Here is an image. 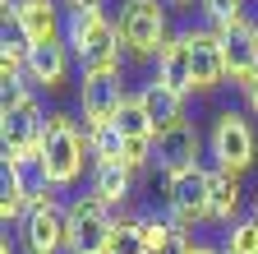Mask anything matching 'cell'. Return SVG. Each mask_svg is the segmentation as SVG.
<instances>
[{
    "label": "cell",
    "instance_id": "obj_16",
    "mask_svg": "<svg viewBox=\"0 0 258 254\" xmlns=\"http://www.w3.org/2000/svg\"><path fill=\"white\" fill-rule=\"evenodd\" d=\"M208 204H212V222H217V227H235L240 213H244V185H240V176L208 167Z\"/></svg>",
    "mask_w": 258,
    "mask_h": 254
},
{
    "label": "cell",
    "instance_id": "obj_21",
    "mask_svg": "<svg viewBox=\"0 0 258 254\" xmlns=\"http://www.w3.org/2000/svg\"><path fill=\"white\" fill-rule=\"evenodd\" d=\"M106 254H152L139 227V213H115V231H111V249Z\"/></svg>",
    "mask_w": 258,
    "mask_h": 254
},
{
    "label": "cell",
    "instance_id": "obj_27",
    "mask_svg": "<svg viewBox=\"0 0 258 254\" xmlns=\"http://www.w3.org/2000/svg\"><path fill=\"white\" fill-rule=\"evenodd\" d=\"M88 5H102V0H64V10H88Z\"/></svg>",
    "mask_w": 258,
    "mask_h": 254
},
{
    "label": "cell",
    "instance_id": "obj_31",
    "mask_svg": "<svg viewBox=\"0 0 258 254\" xmlns=\"http://www.w3.org/2000/svg\"><path fill=\"white\" fill-rule=\"evenodd\" d=\"M166 5H171V10H180V5H194V0H166Z\"/></svg>",
    "mask_w": 258,
    "mask_h": 254
},
{
    "label": "cell",
    "instance_id": "obj_29",
    "mask_svg": "<svg viewBox=\"0 0 258 254\" xmlns=\"http://www.w3.org/2000/svg\"><path fill=\"white\" fill-rule=\"evenodd\" d=\"M249 222H258V194H253V204H249Z\"/></svg>",
    "mask_w": 258,
    "mask_h": 254
},
{
    "label": "cell",
    "instance_id": "obj_18",
    "mask_svg": "<svg viewBox=\"0 0 258 254\" xmlns=\"http://www.w3.org/2000/svg\"><path fill=\"white\" fill-rule=\"evenodd\" d=\"M32 185H37V176H28V171H19V167H0V217H5V227L28 217V208H32Z\"/></svg>",
    "mask_w": 258,
    "mask_h": 254
},
{
    "label": "cell",
    "instance_id": "obj_19",
    "mask_svg": "<svg viewBox=\"0 0 258 254\" xmlns=\"http://www.w3.org/2000/svg\"><path fill=\"white\" fill-rule=\"evenodd\" d=\"M157 79L166 83V88H175L180 97L194 92V60H189V42L180 33L161 46V56H157Z\"/></svg>",
    "mask_w": 258,
    "mask_h": 254
},
{
    "label": "cell",
    "instance_id": "obj_23",
    "mask_svg": "<svg viewBox=\"0 0 258 254\" xmlns=\"http://www.w3.org/2000/svg\"><path fill=\"white\" fill-rule=\"evenodd\" d=\"M88 153H92V162H120V153H124V139L115 125H102V130H88Z\"/></svg>",
    "mask_w": 258,
    "mask_h": 254
},
{
    "label": "cell",
    "instance_id": "obj_7",
    "mask_svg": "<svg viewBox=\"0 0 258 254\" xmlns=\"http://www.w3.org/2000/svg\"><path fill=\"white\" fill-rule=\"evenodd\" d=\"M115 231V208H106L97 194H74L70 199V240L64 254H106Z\"/></svg>",
    "mask_w": 258,
    "mask_h": 254
},
{
    "label": "cell",
    "instance_id": "obj_1",
    "mask_svg": "<svg viewBox=\"0 0 258 254\" xmlns=\"http://www.w3.org/2000/svg\"><path fill=\"white\" fill-rule=\"evenodd\" d=\"M64 46L79 60L83 74L97 70H124V46H120V28L106 14V5H88V10H64Z\"/></svg>",
    "mask_w": 258,
    "mask_h": 254
},
{
    "label": "cell",
    "instance_id": "obj_12",
    "mask_svg": "<svg viewBox=\"0 0 258 254\" xmlns=\"http://www.w3.org/2000/svg\"><path fill=\"white\" fill-rule=\"evenodd\" d=\"M180 37L189 42V60H194V92H212L221 88L226 79V51H221V37L217 28L199 23V28H180Z\"/></svg>",
    "mask_w": 258,
    "mask_h": 254
},
{
    "label": "cell",
    "instance_id": "obj_13",
    "mask_svg": "<svg viewBox=\"0 0 258 254\" xmlns=\"http://www.w3.org/2000/svg\"><path fill=\"white\" fill-rule=\"evenodd\" d=\"M221 51H226V74L231 83H244L258 74V19H240L231 28H221Z\"/></svg>",
    "mask_w": 258,
    "mask_h": 254
},
{
    "label": "cell",
    "instance_id": "obj_2",
    "mask_svg": "<svg viewBox=\"0 0 258 254\" xmlns=\"http://www.w3.org/2000/svg\"><path fill=\"white\" fill-rule=\"evenodd\" d=\"M92 162V153H88V130H79V120L70 111H51L46 120V143H42V157H37V176L42 185L51 189H70L83 167Z\"/></svg>",
    "mask_w": 258,
    "mask_h": 254
},
{
    "label": "cell",
    "instance_id": "obj_5",
    "mask_svg": "<svg viewBox=\"0 0 258 254\" xmlns=\"http://www.w3.org/2000/svg\"><path fill=\"white\" fill-rule=\"evenodd\" d=\"M46 111L37 97H28L19 107H0V143H5V162L19 171H37V157L46 143Z\"/></svg>",
    "mask_w": 258,
    "mask_h": 254
},
{
    "label": "cell",
    "instance_id": "obj_9",
    "mask_svg": "<svg viewBox=\"0 0 258 254\" xmlns=\"http://www.w3.org/2000/svg\"><path fill=\"white\" fill-rule=\"evenodd\" d=\"M0 10L28 46L64 42V0H0Z\"/></svg>",
    "mask_w": 258,
    "mask_h": 254
},
{
    "label": "cell",
    "instance_id": "obj_11",
    "mask_svg": "<svg viewBox=\"0 0 258 254\" xmlns=\"http://www.w3.org/2000/svg\"><path fill=\"white\" fill-rule=\"evenodd\" d=\"M129 97L124 88V70H97L79 79V111H83V130H102V125H115L120 107Z\"/></svg>",
    "mask_w": 258,
    "mask_h": 254
},
{
    "label": "cell",
    "instance_id": "obj_25",
    "mask_svg": "<svg viewBox=\"0 0 258 254\" xmlns=\"http://www.w3.org/2000/svg\"><path fill=\"white\" fill-rule=\"evenodd\" d=\"M235 88H240L244 111H253V116H258V74H253V79H244V83H235Z\"/></svg>",
    "mask_w": 258,
    "mask_h": 254
},
{
    "label": "cell",
    "instance_id": "obj_26",
    "mask_svg": "<svg viewBox=\"0 0 258 254\" xmlns=\"http://www.w3.org/2000/svg\"><path fill=\"white\" fill-rule=\"evenodd\" d=\"M194 249H199V240H194L189 231H180V236H175L166 249H161V254H194Z\"/></svg>",
    "mask_w": 258,
    "mask_h": 254
},
{
    "label": "cell",
    "instance_id": "obj_15",
    "mask_svg": "<svg viewBox=\"0 0 258 254\" xmlns=\"http://www.w3.org/2000/svg\"><path fill=\"white\" fill-rule=\"evenodd\" d=\"M134 171H129L124 162H92V180H88V194H97L106 208L124 213V204L134 199Z\"/></svg>",
    "mask_w": 258,
    "mask_h": 254
},
{
    "label": "cell",
    "instance_id": "obj_24",
    "mask_svg": "<svg viewBox=\"0 0 258 254\" xmlns=\"http://www.w3.org/2000/svg\"><path fill=\"white\" fill-rule=\"evenodd\" d=\"M221 254H258V222L240 217L235 227H226V236H221Z\"/></svg>",
    "mask_w": 258,
    "mask_h": 254
},
{
    "label": "cell",
    "instance_id": "obj_20",
    "mask_svg": "<svg viewBox=\"0 0 258 254\" xmlns=\"http://www.w3.org/2000/svg\"><path fill=\"white\" fill-rule=\"evenodd\" d=\"M115 130H120L124 143H148V139H157V125L148 120L139 92H129V97H124V107H120V116H115Z\"/></svg>",
    "mask_w": 258,
    "mask_h": 254
},
{
    "label": "cell",
    "instance_id": "obj_14",
    "mask_svg": "<svg viewBox=\"0 0 258 254\" xmlns=\"http://www.w3.org/2000/svg\"><path fill=\"white\" fill-rule=\"evenodd\" d=\"M70 65H74L70 46L51 42V46H28L23 74H28V83L37 88V92H55V88H64V79H70Z\"/></svg>",
    "mask_w": 258,
    "mask_h": 254
},
{
    "label": "cell",
    "instance_id": "obj_10",
    "mask_svg": "<svg viewBox=\"0 0 258 254\" xmlns=\"http://www.w3.org/2000/svg\"><path fill=\"white\" fill-rule=\"evenodd\" d=\"M203 130L194 120H180L171 125V130H157L152 139V171H161V180L166 176H180V171H194V167H203Z\"/></svg>",
    "mask_w": 258,
    "mask_h": 254
},
{
    "label": "cell",
    "instance_id": "obj_17",
    "mask_svg": "<svg viewBox=\"0 0 258 254\" xmlns=\"http://www.w3.org/2000/svg\"><path fill=\"white\" fill-rule=\"evenodd\" d=\"M134 92H139V102H143V111H148V120L157 125V130H171V125L184 120V97H180L175 88H166L157 74L148 83H139Z\"/></svg>",
    "mask_w": 258,
    "mask_h": 254
},
{
    "label": "cell",
    "instance_id": "obj_4",
    "mask_svg": "<svg viewBox=\"0 0 258 254\" xmlns=\"http://www.w3.org/2000/svg\"><path fill=\"white\" fill-rule=\"evenodd\" d=\"M115 28H120V46L129 60H157L161 46L175 37L166 0H120Z\"/></svg>",
    "mask_w": 258,
    "mask_h": 254
},
{
    "label": "cell",
    "instance_id": "obj_30",
    "mask_svg": "<svg viewBox=\"0 0 258 254\" xmlns=\"http://www.w3.org/2000/svg\"><path fill=\"white\" fill-rule=\"evenodd\" d=\"M0 254H19V249H14V245H10V236H5V245H0Z\"/></svg>",
    "mask_w": 258,
    "mask_h": 254
},
{
    "label": "cell",
    "instance_id": "obj_22",
    "mask_svg": "<svg viewBox=\"0 0 258 254\" xmlns=\"http://www.w3.org/2000/svg\"><path fill=\"white\" fill-rule=\"evenodd\" d=\"M199 10H203V23L208 28H231V23H240V19H249L244 14V0H199Z\"/></svg>",
    "mask_w": 258,
    "mask_h": 254
},
{
    "label": "cell",
    "instance_id": "obj_28",
    "mask_svg": "<svg viewBox=\"0 0 258 254\" xmlns=\"http://www.w3.org/2000/svg\"><path fill=\"white\" fill-rule=\"evenodd\" d=\"M194 254H221V245H203V240H199V249H194Z\"/></svg>",
    "mask_w": 258,
    "mask_h": 254
},
{
    "label": "cell",
    "instance_id": "obj_6",
    "mask_svg": "<svg viewBox=\"0 0 258 254\" xmlns=\"http://www.w3.org/2000/svg\"><path fill=\"white\" fill-rule=\"evenodd\" d=\"M208 157L217 171H235L244 176L258 162V139H253V125L244 120V111H221L208 130Z\"/></svg>",
    "mask_w": 258,
    "mask_h": 254
},
{
    "label": "cell",
    "instance_id": "obj_8",
    "mask_svg": "<svg viewBox=\"0 0 258 254\" xmlns=\"http://www.w3.org/2000/svg\"><path fill=\"white\" fill-rule=\"evenodd\" d=\"M166 217L175 222L180 231H194V227H208L212 222V204H208V167H194V171H180V176H166Z\"/></svg>",
    "mask_w": 258,
    "mask_h": 254
},
{
    "label": "cell",
    "instance_id": "obj_3",
    "mask_svg": "<svg viewBox=\"0 0 258 254\" xmlns=\"http://www.w3.org/2000/svg\"><path fill=\"white\" fill-rule=\"evenodd\" d=\"M23 254H64V240H70V204L60 199V189L51 185H32V208L19 222L14 231Z\"/></svg>",
    "mask_w": 258,
    "mask_h": 254
}]
</instances>
